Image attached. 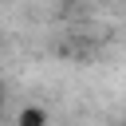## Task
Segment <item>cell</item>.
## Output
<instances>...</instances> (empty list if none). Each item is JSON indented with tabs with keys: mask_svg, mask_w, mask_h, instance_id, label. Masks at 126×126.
I'll return each mask as SVG.
<instances>
[{
	"mask_svg": "<svg viewBox=\"0 0 126 126\" xmlns=\"http://www.w3.org/2000/svg\"><path fill=\"white\" fill-rule=\"evenodd\" d=\"M16 126H47V114H43L39 106H24L20 118H16Z\"/></svg>",
	"mask_w": 126,
	"mask_h": 126,
	"instance_id": "cell-1",
	"label": "cell"
},
{
	"mask_svg": "<svg viewBox=\"0 0 126 126\" xmlns=\"http://www.w3.org/2000/svg\"><path fill=\"white\" fill-rule=\"evenodd\" d=\"M0 110H4V87H0Z\"/></svg>",
	"mask_w": 126,
	"mask_h": 126,
	"instance_id": "cell-2",
	"label": "cell"
}]
</instances>
